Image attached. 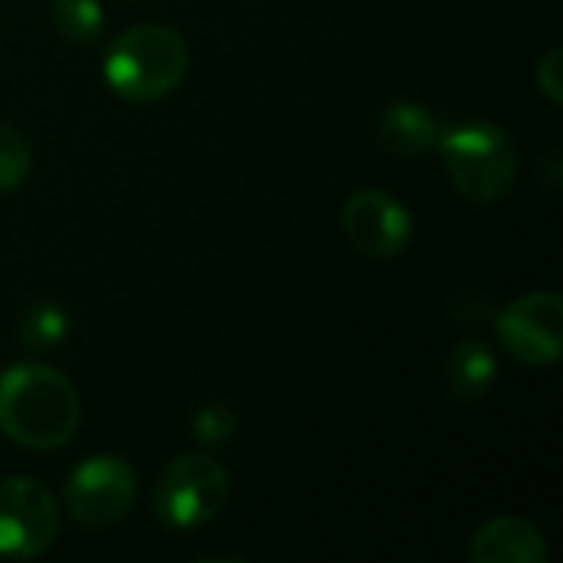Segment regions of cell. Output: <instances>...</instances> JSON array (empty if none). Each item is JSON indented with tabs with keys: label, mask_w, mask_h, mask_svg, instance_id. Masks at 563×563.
<instances>
[{
	"label": "cell",
	"mask_w": 563,
	"mask_h": 563,
	"mask_svg": "<svg viewBox=\"0 0 563 563\" xmlns=\"http://www.w3.org/2000/svg\"><path fill=\"white\" fill-rule=\"evenodd\" d=\"M73 383L43 363H16L0 373V432L33 452L59 449L79 429Z\"/></svg>",
	"instance_id": "cell-1"
},
{
	"label": "cell",
	"mask_w": 563,
	"mask_h": 563,
	"mask_svg": "<svg viewBox=\"0 0 563 563\" xmlns=\"http://www.w3.org/2000/svg\"><path fill=\"white\" fill-rule=\"evenodd\" d=\"M106 82L129 102H155L178 89L188 73V43L162 23L122 30L106 53Z\"/></svg>",
	"instance_id": "cell-2"
},
{
	"label": "cell",
	"mask_w": 563,
	"mask_h": 563,
	"mask_svg": "<svg viewBox=\"0 0 563 563\" xmlns=\"http://www.w3.org/2000/svg\"><path fill=\"white\" fill-rule=\"evenodd\" d=\"M439 148L452 185L468 201L492 205L511 191L518 175V155L511 135L501 125L482 119L445 125Z\"/></svg>",
	"instance_id": "cell-3"
},
{
	"label": "cell",
	"mask_w": 563,
	"mask_h": 563,
	"mask_svg": "<svg viewBox=\"0 0 563 563\" xmlns=\"http://www.w3.org/2000/svg\"><path fill=\"white\" fill-rule=\"evenodd\" d=\"M231 495L228 468L211 455H178L155 485V518L172 531H195L214 521Z\"/></svg>",
	"instance_id": "cell-4"
},
{
	"label": "cell",
	"mask_w": 563,
	"mask_h": 563,
	"mask_svg": "<svg viewBox=\"0 0 563 563\" xmlns=\"http://www.w3.org/2000/svg\"><path fill=\"white\" fill-rule=\"evenodd\" d=\"M59 538V505L53 492L33 478H0V554L40 558Z\"/></svg>",
	"instance_id": "cell-5"
},
{
	"label": "cell",
	"mask_w": 563,
	"mask_h": 563,
	"mask_svg": "<svg viewBox=\"0 0 563 563\" xmlns=\"http://www.w3.org/2000/svg\"><path fill=\"white\" fill-rule=\"evenodd\" d=\"M63 498L66 511L82 528H109L122 521L135 501V472L125 459L92 455L73 468Z\"/></svg>",
	"instance_id": "cell-6"
},
{
	"label": "cell",
	"mask_w": 563,
	"mask_h": 563,
	"mask_svg": "<svg viewBox=\"0 0 563 563\" xmlns=\"http://www.w3.org/2000/svg\"><path fill=\"white\" fill-rule=\"evenodd\" d=\"M501 346L525 366H551L563 353V300L554 290H534L505 307L495 320Z\"/></svg>",
	"instance_id": "cell-7"
},
{
	"label": "cell",
	"mask_w": 563,
	"mask_h": 563,
	"mask_svg": "<svg viewBox=\"0 0 563 563\" xmlns=\"http://www.w3.org/2000/svg\"><path fill=\"white\" fill-rule=\"evenodd\" d=\"M343 231L366 257H396L412 241V214L389 191L363 188L343 205Z\"/></svg>",
	"instance_id": "cell-8"
},
{
	"label": "cell",
	"mask_w": 563,
	"mask_h": 563,
	"mask_svg": "<svg viewBox=\"0 0 563 563\" xmlns=\"http://www.w3.org/2000/svg\"><path fill=\"white\" fill-rule=\"evenodd\" d=\"M548 558L544 534L525 518H495L468 544L472 563H548Z\"/></svg>",
	"instance_id": "cell-9"
},
{
	"label": "cell",
	"mask_w": 563,
	"mask_h": 563,
	"mask_svg": "<svg viewBox=\"0 0 563 563\" xmlns=\"http://www.w3.org/2000/svg\"><path fill=\"white\" fill-rule=\"evenodd\" d=\"M442 129L445 125L416 102H393L376 119V139L393 155H422L435 148L442 139Z\"/></svg>",
	"instance_id": "cell-10"
},
{
	"label": "cell",
	"mask_w": 563,
	"mask_h": 563,
	"mask_svg": "<svg viewBox=\"0 0 563 563\" xmlns=\"http://www.w3.org/2000/svg\"><path fill=\"white\" fill-rule=\"evenodd\" d=\"M445 376L459 399H482L498 379V360L485 343L465 340L452 350Z\"/></svg>",
	"instance_id": "cell-11"
},
{
	"label": "cell",
	"mask_w": 563,
	"mask_h": 563,
	"mask_svg": "<svg viewBox=\"0 0 563 563\" xmlns=\"http://www.w3.org/2000/svg\"><path fill=\"white\" fill-rule=\"evenodd\" d=\"M66 333H69V317L53 300H33L26 307V313L20 317V343L30 353H43V350L59 346L66 340Z\"/></svg>",
	"instance_id": "cell-12"
},
{
	"label": "cell",
	"mask_w": 563,
	"mask_h": 563,
	"mask_svg": "<svg viewBox=\"0 0 563 563\" xmlns=\"http://www.w3.org/2000/svg\"><path fill=\"white\" fill-rule=\"evenodd\" d=\"M49 20L69 43H92L106 23L99 0H49Z\"/></svg>",
	"instance_id": "cell-13"
},
{
	"label": "cell",
	"mask_w": 563,
	"mask_h": 563,
	"mask_svg": "<svg viewBox=\"0 0 563 563\" xmlns=\"http://www.w3.org/2000/svg\"><path fill=\"white\" fill-rule=\"evenodd\" d=\"M33 165V152L26 139L0 119V191H13L26 181Z\"/></svg>",
	"instance_id": "cell-14"
},
{
	"label": "cell",
	"mask_w": 563,
	"mask_h": 563,
	"mask_svg": "<svg viewBox=\"0 0 563 563\" xmlns=\"http://www.w3.org/2000/svg\"><path fill=\"white\" fill-rule=\"evenodd\" d=\"M234 432H238V416L224 402H205L191 416V435L201 445H228L234 439Z\"/></svg>",
	"instance_id": "cell-15"
},
{
	"label": "cell",
	"mask_w": 563,
	"mask_h": 563,
	"mask_svg": "<svg viewBox=\"0 0 563 563\" xmlns=\"http://www.w3.org/2000/svg\"><path fill=\"white\" fill-rule=\"evenodd\" d=\"M538 89L558 106L563 102V53L561 49H551L541 63H538Z\"/></svg>",
	"instance_id": "cell-16"
}]
</instances>
